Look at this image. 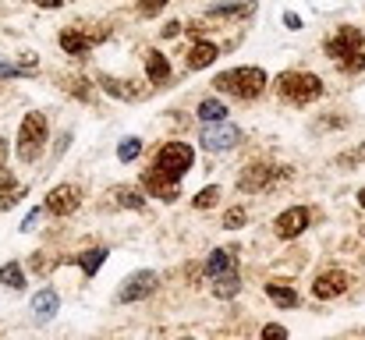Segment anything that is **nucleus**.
Segmentation results:
<instances>
[{
	"label": "nucleus",
	"instance_id": "58836bf2",
	"mask_svg": "<svg viewBox=\"0 0 365 340\" xmlns=\"http://www.w3.org/2000/svg\"><path fill=\"white\" fill-rule=\"evenodd\" d=\"M362 156H365V145H362Z\"/></svg>",
	"mask_w": 365,
	"mask_h": 340
},
{
	"label": "nucleus",
	"instance_id": "5701e85b",
	"mask_svg": "<svg viewBox=\"0 0 365 340\" xmlns=\"http://www.w3.org/2000/svg\"><path fill=\"white\" fill-rule=\"evenodd\" d=\"M25 195V188L21 185H14L7 174H4V185H0V210H14V202Z\"/></svg>",
	"mask_w": 365,
	"mask_h": 340
},
{
	"label": "nucleus",
	"instance_id": "dca6fc26",
	"mask_svg": "<svg viewBox=\"0 0 365 340\" xmlns=\"http://www.w3.org/2000/svg\"><path fill=\"white\" fill-rule=\"evenodd\" d=\"M227 269H238V259L227 252V248H217L210 259H206V277H220Z\"/></svg>",
	"mask_w": 365,
	"mask_h": 340
},
{
	"label": "nucleus",
	"instance_id": "1a4fd4ad",
	"mask_svg": "<svg viewBox=\"0 0 365 340\" xmlns=\"http://www.w3.org/2000/svg\"><path fill=\"white\" fill-rule=\"evenodd\" d=\"M277 185V170L269 167V163H252L248 170H245L242 177H238V188L242 192H266V188H273Z\"/></svg>",
	"mask_w": 365,
	"mask_h": 340
},
{
	"label": "nucleus",
	"instance_id": "e433bc0d",
	"mask_svg": "<svg viewBox=\"0 0 365 340\" xmlns=\"http://www.w3.org/2000/svg\"><path fill=\"white\" fill-rule=\"evenodd\" d=\"M4 163H7V138H0V170H4Z\"/></svg>",
	"mask_w": 365,
	"mask_h": 340
},
{
	"label": "nucleus",
	"instance_id": "473e14b6",
	"mask_svg": "<svg viewBox=\"0 0 365 340\" xmlns=\"http://www.w3.org/2000/svg\"><path fill=\"white\" fill-rule=\"evenodd\" d=\"M178 32H181V21H167V25H163V36H167V39H174Z\"/></svg>",
	"mask_w": 365,
	"mask_h": 340
},
{
	"label": "nucleus",
	"instance_id": "2eb2a0df",
	"mask_svg": "<svg viewBox=\"0 0 365 340\" xmlns=\"http://www.w3.org/2000/svg\"><path fill=\"white\" fill-rule=\"evenodd\" d=\"M145 75H149L153 86H163V82L170 78V64H167V57H163L160 50H149V53H145Z\"/></svg>",
	"mask_w": 365,
	"mask_h": 340
},
{
	"label": "nucleus",
	"instance_id": "f3484780",
	"mask_svg": "<svg viewBox=\"0 0 365 340\" xmlns=\"http://www.w3.org/2000/svg\"><path fill=\"white\" fill-rule=\"evenodd\" d=\"M210 280H213V294H217V298H235V294L242 291L238 269H227V273H220V277H210Z\"/></svg>",
	"mask_w": 365,
	"mask_h": 340
},
{
	"label": "nucleus",
	"instance_id": "7ed1b4c3",
	"mask_svg": "<svg viewBox=\"0 0 365 340\" xmlns=\"http://www.w3.org/2000/svg\"><path fill=\"white\" fill-rule=\"evenodd\" d=\"M277 93L284 100H291L294 107H305V103H316L323 96V82L312 71H287L277 78Z\"/></svg>",
	"mask_w": 365,
	"mask_h": 340
},
{
	"label": "nucleus",
	"instance_id": "f257e3e1",
	"mask_svg": "<svg viewBox=\"0 0 365 340\" xmlns=\"http://www.w3.org/2000/svg\"><path fill=\"white\" fill-rule=\"evenodd\" d=\"M213 86H217L220 93H227V96L255 100V96L266 89V71H262V68H231V71H220Z\"/></svg>",
	"mask_w": 365,
	"mask_h": 340
},
{
	"label": "nucleus",
	"instance_id": "f03ea898",
	"mask_svg": "<svg viewBox=\"0 0 365 340\" xmlns=\"http://www.w3.org/2000/svg\"><path fill=\"white\" fill-rule=\"evenodd\" d=\"M362 43H365L362 32H359V29H351V25H344L334 39H327V57H334L344 71H362L365 68Z\"/></svg>",
	"mask_w": 365,
	"mask_h": 340
},
{
	"label": "nucleus",
	"instance_id": "f8f14e48",
	"mask_svg": "<svg viewBox=\"0 0 365 340\" xmlns=\"http://www.w3.org/2000/svg\"><path fill=\"white\" fill-rule=\"evenodd\" d=\"M348 291V273L344 269H327V273H319V280L312 284V294L316 298H337V294H344Z\"/></svg>",
	"mask_w": 365,
	"mask_h": 340
},
{
	"label": "nucleus",
	"instance_id": "b1692460",
	"mask_svg": "<svg viewBox=\"0 0 365 340\" xmlns=\"http://www.w3.org/2000/svg\"><path fill=\"white\" fill-rule=\"evenodd\" d=\"M114 199H118V206H124V210H145V199L135 188H114Z\"/></svg>",
	"mask_w": 365,
	"mask_h": 340
},
{
	"label": "nucleus",
	"instance_id": "4c0bfd02",
	"mask_svg": "<svg viewBox=\"0 0 365 340\" xmlns=\"http://www.w3.org/2000/svg\"><path fill=\"white\" fill-rule=\"evenodd\" d=\"M359 206H362V210H365V188H362V192H359Z\"/></svg>",
	"mask_w": 365,
	"mask_h": 340
},
{
	"label": "nucleus",
	"instance_id": "cd10ccee",
	"mask_svg": "<svg viewBox=\"0 0 365 340\" xmlns=\"http://www.w3.org/2000/svg\"><path fill=\"white\" fill-rule=\"evenodd\" d=\"M252 11V0H238V4H217L210 7V14H248Z\"/></svg>",
	"mask_w": 365,
	"mask_h": 340
},
{
	"label": "nucleus",
	"instance_id": "4468645a",
	"mask_svg": "<svg viewBox=\"0 0 365 340\" xmlns=\"http://www.w3.org/2000/svg\"><path fill=\"white\" fill-rule=\"evenodd\" d=\"M213 61H217V43H210V39H199V43L188 50V57H185L188 71H202V68H210Z\"/></svg>",
	"mask_w": 365,
	"mask_h": 340
},
{
	"label": "nucleus",
	"instance_id": "6e6552de",
	"mask_svg": "<svg viewBox=\"0 0 365 340\" xmlns=\"http://www.w3.org/2000/svg\"><path fill=\"white\" fill-rule=\"evenodd\" d=\"M156 284H160V277L149 273V269L131 273V277L124 280V287L118 291V302H142V298H149V294L156 291Z\"/></svg>",
	"mask_w": 365,
	"mask_h": 340
},
{
	"label": "nucleus",
	"instance_id": "2f4dec72",
	"mask_svg": "<svg viewBox=\"0 0 365 340\" xmlns=\"http://www.w3.org/2000/svg\"><path fill=\"white\" fill-rule=\"evenodd\" d=\"M284 337H287V330H284V326H277V323L262 326V340H284Z\"/></svg>",
	"mask_w": 365,
	"mask_h": 340
},
{
	"label": "nucleus",
	"instance_id": "a211bd4d",
	"mask_svg": "<svg viewBox=\"0 0 365 340\" xmlns=\"http://www.w3.org/2000/svg\"><path fill=\"white\" fill-rule=\"evenodd\" d=\"M57 309H61L57 291H39V294L32 298V312H36V319H39V323H43V319H50Z\"/></svg>",
	"mask_w": 365,
	"mask_h": 340
},
{
	"label": "nucleus",
	"instance_id": "c756f323",
	"mask_svg": "<svg viewBox=\"0 0 365 340\" xmlns=\"http://www.w3.org/2000/svg\"><path fill=\"white\" fill-rule=\"evenodd\" d=\"M163 7H167V0H138V14L142 18H156Z\"/></svg>",
	"mask_w": 365,
	"mask_h": 340
},
{
	"label": "nucleus",
	"instance_id": "aec40b11",
	"mask_svg": "<svg viewBox=\"0 0 365 340\" xmlns=\"http://www.w3.org/2000/svg\"><path fill=\"white\" fill-rule=\"evenodd\" d=\"M100 86H103V93H110V96H118V100H138V93L131 89V82H121V78L103 75V78H100Z\"/></svg>",
	"mask_w": 365,
	"mask_h": 340
},
{
	"label": "nucleus",
	"instance_id": "a878e982",
	"mask_svg": "<svg viewBox=\"0 0 365 340\" xmlns=\"http://www.w3.org/2000/svg\"><path fill=\"white\" fill-rule=\"evenodd\" d=\"M138 153H142V138H124L121 145H118V160L121 163H131Z\"/></svg>",
	"mask_w": 365,
	"mask_h": 340
},
{
	"label": "nucleus",
	"instance_id": "ddd939ff",
	"mask_svg": "<svg viewBox=\"0 0 365 340\" xmlns=\"http://www.w3.org/2000/svg\"><path fill=\"white\" fill-rule=\"evenodd\" d=\"M142 185H145V192L149 195H156V199H163V202H174V199H181V192H178V181H167L163 174H156L153 167L142 174Z\"/></svg>",
	"mask_w": 365,
	"mask_h": 340
},
{
	"label": "nucleus",
	"instance_id": "412c9836",
	"mask_svg": "<svg viewBox=\"0 0 365 340\" xmlns=\"http://www.w3.org/2000/svg\"><path fill=\"white\" fill-rule=\"evenodd\" d=\"M0 284L11 287V291H21V287H25V269H21L18 262H4V266H0Z\"/></svg>",
	"mask_w": 365,
	"mask_h": 340
},
{
	"label": "nucleus",
	"instance_id": "9d476101",
	"mask_svg": "<svg viewBox=\"0 0 365 340\" xmlns=\"http://www.w3.org/2000/svg\"><path fill=\"white\" fill-rule=\"evenodd\" d=\"M309 227V210H302V206H291V210H284L280 217H277V237H284V241H291V237H302V230Z\"/></svg>",
	"mask_w": 365,
	"mask_h": 340
},
{
	"label": "nucleus",
	"instance_id": "c9c22d12",
	"mask_svg": "<svg viewBox=\"0 0 365 340\" xmlns=\"http://www.w3.org/2000/svg\"><path fill=\"white\" fill-rule=\"evenodd\" d=\"M32 4H39V7H50V11H57L64 0H32Z\"/></svg>",
	"mask_w": 365,
	"mask_h": 340
},
{
	"label": "nucleus",
	"instance_id": "6ab92c4d",
	"mask_svg": "<svg viewBox=\"0 0 365 340\" xmlns=\"http://www.w3.org/2000/svg\"><path fill=\"white\" fill-rule=\"evenodd\" d=\"M107 255H110L107 248H89V252H82V255H75V259H78V266H82L86 277H96V269L107 262Z\"/></svg>",
	"mask_w": 365,
	"mask_h": 340
},
{
	"label": "nucleus",
	"instance_id": "393cba45",
	"mask_svg": "<svg viewBox=\"0 0 365 340\" xmlns=\"http://www.w3.org/2000/svg\"><path fill=\"white\" fill-rule=\"evenodd\" d=\"M199 117H202V120H224V117H227V107H224L220 100H202V103H199Z\"/></svg>",
	"mask_w": 365,
	"mask_h": 340
},
{
	"label": "nucleus",
	"instance_id": "bb28decb",
	"mask_svg": "<svg viewBox=\"0 0 365 340\" xmlns=\"http://www.w3.org/2000/svg\"><path fill=\"white\" fill-rule=\"evenodd\" d=\"M217 199H220V188L210 185V188H202V192L192 199V206H195V210H210V206H217Z\"/></svg>",
	"mask_w": 365,
	"mask_h": 340
},
{
	"label": "nucleus",
	"instance_id": "20e7f679",
	"mask_svg": "<svg viewBox=\"0 0 365 340\" xmlns=\"http://www.w3.org/2000/svg\"><path fill=\"white\" fill-rule=\"evenodd\" d=\"M192 163H195V153H192V145H188V142H167V145L156 153L153 170H156V174H163L167 181H181V177L192 170Z\"/></svg>",
	"mask_w": 365,
	"mask_h": 340
},
{
	"label": "nucleus",
	"instance_id": "0eeeda50",
	"mask_svg": "<svg viewBox=\"0 0 365 340\" xmlns=\"http://www.w3.org/2000/svg\"><path fill=\"white\" fill-rule=\"evenodd\" d=\"M78 202H82V192L75 188V185H57L50 195H46V213H53V217H71L75 210H78Z\"/></svg>",
	"mask_w": 365,
	"mask_h": 340
},
{
	"label": "nucleus",
	"instance_id": "c85d7f7f",
	"mask_svg": "<svg viewBox=\"0 0 365 340\" xmlns=\"http://www.w3.org/2000/svg\"><path fill=\"white\" fill-rule=\"evenodd\" d=\"M245 220H248V217H245V206H231V210L224 213V227H227V230H238V227H245Z\"/></svg>",
	"mask_w": 365,
	"mask_h": 340
},
{
	"label": "nucleus",
	"instance_id": "9b49d317",
	"mask_svg": "<svg viewBox=\"0 0 365 340\" xmlns=\"http://www.w3.org/2000/svg\"><path fill=\"white\" fill-rule=\"evenodd\" d=\"M96 39H107V29H100V32H93V36H86V32H78V29H64L57 43H61V50H64V53L82 57V53H86V50H89Z\"/></svg>",
	"mask_w": 365,
	"mask_h": 340
},
{
	"label": "nucleus",
	"instance_id": "423d86ee",
	"mask_svg": "<svg viewBox=\"0 0 365 340\" xmlns=\"http://www.w3.org/2000/svg\"><path fill=\"white\" fill-rule=\"evenodd\" d=\"M242 138V131L235 124H224V120H206V131H202V145L213 149V153H224V149H235Z\"/></svg>",
	"mask_w": 365,
	"mask_h": 340
},
{
	"label": "nucleus",
	"instance_id": "f704fd0d",
	"mask_svg": "<svg viewBox=\"0 0 365 340\" xmlns=\"http://www.w3.org/2000/svg\"><path fill=\"white\" fill-rule=\"evenodd\" d=\"M18 75V68H11V64H0V78H14Z\"/></svg>",
	"mask_w": 365,
	"mask_h": 340
},
{
	"label": "nucleus",
	"instance_id": "4be33fe9",
	"mask_svg": "<svg viewBox=\"0 0 365 340\" xmlns=\"http://www.w3.org/2000/svg\"><path fill=\"white\" fill-rule=\"evenodd\" d=\"M266 294H269L280 309H294V305H298V294H294L287 284H266Z\"/></svg>",
	"mask_w": 365,
	"mask_h": 340
},
{
	"label": "nucleus",
	"instance_id": "39448f33",
	"mask_svg": "<svg viewBox=\"0 0 365 340\" xmlns=\"http://www.w3.org/2000/svg\"><path fill=\"white\" fill-rule=\"evenodd\" d=\"M46 145V117L43 113H25L21 128H18V156L25 163H32Z\"/></svg>",
	"mask_w": 365,
	"mask_h": 340
},
{
	"label": "nucleus",
	"instance_id": "7c9ffc66",
	"mask_svg": "<svg viewBox=\"0 0 365 340\" xmlns=\"http://www.w3.org/2000/svg\"><path fill=\"white\" fill-rule=\"evenodd\" d=\"M71 93H75L78 100H93V89H89V78H75V82H71Z\"/></svg>",
	"mask_w": 365,
	"mask_h": 340
},
{
	"label": "nucleus",
	"instance_id": "72a5a7b5",
	"mask_svg": "<svg viewBox=\"0 0 365 340\" xmlns=\"http://www.w3.org/2000/svg\"><path fill=\"white\" fill-rule=\"evenodd\" d=\"M284 25H287V29H302V18L287 11V14H284Z\"/></svg>",
	"mask_w": 365,
	"mask_h": 340
}]
</instances>
